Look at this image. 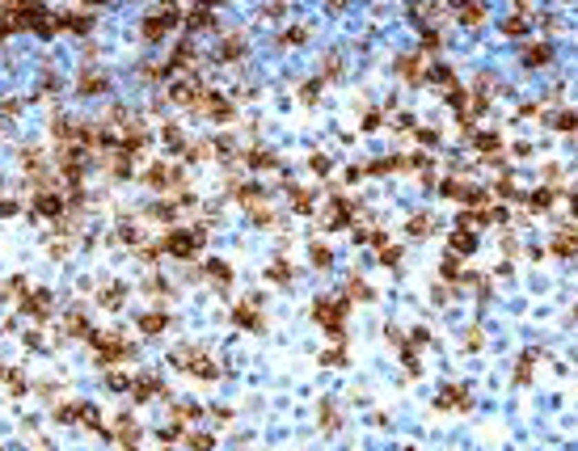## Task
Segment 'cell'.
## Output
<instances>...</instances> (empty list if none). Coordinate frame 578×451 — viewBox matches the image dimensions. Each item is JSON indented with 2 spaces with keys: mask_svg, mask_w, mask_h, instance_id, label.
I'll list each match as a JSON object with an SVG mask.
<instances>
[{
  "mask_svg": "<svg viewBox=\"0 0 578 451\" xmlns=\"http://www.w3.org/2000/svg\"><path fill=\"white\" fill-rule=\"evenodd\" d=\"M161 325H165L161 317H144V333H161Z\"/></svg>",
  "mask_w": 578,
  "mask_h": 451,
  "instance_id": "obj_1",
  "label": "cell"
},
{
  "mask_svg": "<svg viewBox=\"0 0 578 451\" xmlns=\"http://www.w3.org/2000/svg\"><path fill=\"white\" fill-rule=\"evenodd\" d=\"M313 262H317V266H329V249L317 245V249H313Z\"/></svg>",
  "mask_w": 578,
  "mask_h": 451,
  "instance_id": "obj_2",
  "label": "cell"
}]
</instances>
